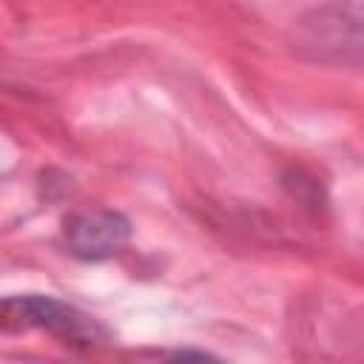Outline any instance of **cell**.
<instances>
[{
  "mask_svg": "<svg viewBox=\"0 0 364 364\" xmlns=\"http://www.w3.org/2000/svg\"><path fill=\"white\" fill-rule=\"evenodd\" d=\"M0 330L23 333V330H48L71 344H94L100 327L82 316L77 307L51 299V296H11L0 301Z\"/></svg>",
  "mask_w": 364,
  "mask_h": 364,
  "instance_id": "6da1fadb",
  "label": "cell"
},
{
  "mask_svg": "<svg viewBox=\"0 0 364 364\" xmlns=\"http://www.w3.org/2000/svg\"><path fill=\"white\" fill-rule=\"evenodd\" d=\"M63 236L68 250L85 262H102L125 250L131 239V222L119 210L97 208V210H77L65 216Z\"/></svg>",
  "mask_w": 364,
  "mask_h": 364,
  "instance_id": "7a4b0ae2",
  "label": "cell"
}]
</instances>
